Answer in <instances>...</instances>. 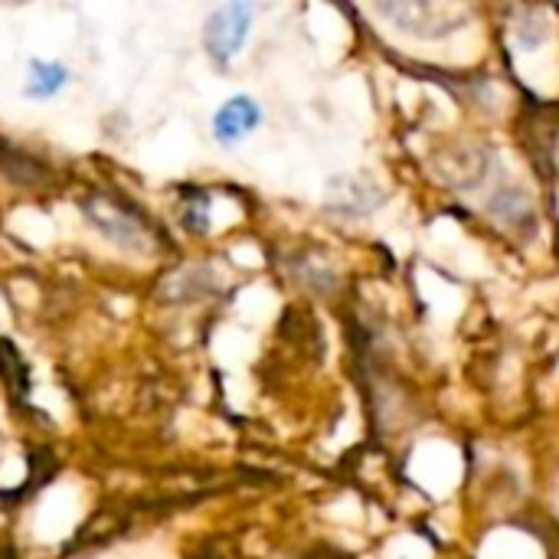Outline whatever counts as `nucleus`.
Listing matches in <instances>:
<instances>
[{"label": "nucleus", "instance_id": "1", "mask_svg": "<svg viewBox=\"0 0 559 559\" xmlns=\"http://www.w3.org/2000/svg\"><path fill=\"white\" fill-rule=\"evenodd\" d=\"M380 16L393 20L396 29L413 33L419 39H445L462 29L468 20L465 7H449V3H383L377 7Z\"/></svg>", "mask_w": 559, "mask_h": 559}, {"label": "nucleus", "instance_id": "2", "mask_svg": "<svg viewBox=\"0 0 559 559\" xmlns=\"http://www.w3.org/2000/svg\"><path fill=\"white\" fill-rule=\"evenodd\" d=\"M252 16H255V7L252 3H236V0L216 7L206 16V23H203V46H206L213 62L226 66V62H233L242 52V46L249 39V29H252Z\"/></svg>", "mask_w": 559, "mask_h": 559}, {"label": "nucleus", "instance_id": "3", "mask_svg": "<svg viewBox=\"0 0 559 559\" xmlns=\"http://www.w3.org/2000/svg\"><path fill=\"white\" fill-rule=\"evenodd\" d=\"M85 219L111 242L124 246V249H134V252H144L151 249V229H147V219L134 210V206H124L111 197H95L85 203Z\"/></svg>", "mask_w": 559, "mask_h": 559}, {"label": "nucleus", "instance_id": "4", "mask_svg": "<svg viewBox=\"0 0 559 559\" xmlns=\"http://www.w3.org/2000/svg\"><path fill=\"white\" fill-rule=\"evenodd\" d=\"M259 124H262V105L252 95H233L213 115V138L223 147H233L246 141Z\"/></svg>", "mask_w": 559, "mask_h": 559}, {"label": "nucleus", "instance_id": "5", "mask_svg": "<svg viewBox=\"0 0 559 559\" xmlns=\"http://www.w3.org/2000/svg\"><path fill=\"white\" fill-rule=\"evenodd\" d=\"M69 82V69L62 62H46V59H33L29 62V72H26V85H23V95L26 98H36V102H46L52 95H59Z\"/></svg>", "mask_w": 559, "mask_h": 559}]
</instances>
